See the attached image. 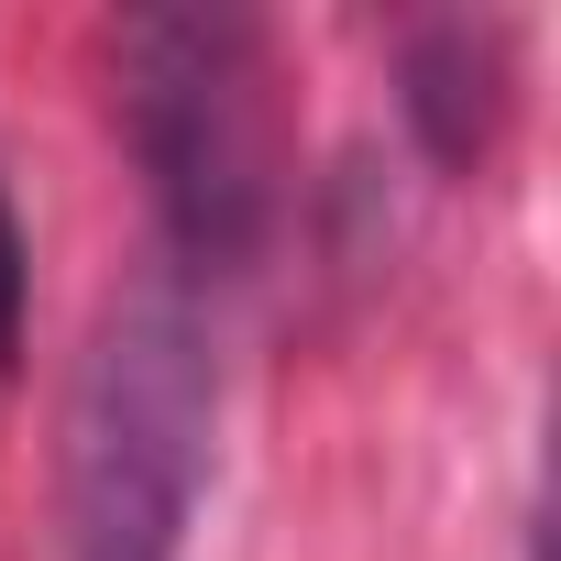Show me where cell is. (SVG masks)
I'll return each instance as SVG.
<instances>
[{"instance_id":"1","label":"cell","mask_w":561,"mask_h":561,"mask_svg":"<svg viewBox=\"0 0 561 561\" xmlns=\"http://www.w3.org/2000/svg\"><path fill=\"white\" fill-rule=\"evenodd\" d=\"M209 473V353L176 287L122 298L89 331L67 408V561H187Z\"/></svg>"},{"instance_id":"2","label":"cell","mask_w":561,"mask_h":561,"mask_svg":"<svg viewBox=\"0 0 561 561\" xmlns=\"http://www.w3.org/2000/svg\"><path fill=\"white\" fill-rule=\"evenodd\" d=\"M122 111L154 176V220L198 275H242L275 209L264 133V34L231 12H133L122 23Z\"/></svg>"},{"instance_id":"3","label":"cell","mask_w":561,"mask_h":561,"mask_svg":"<svg viewBox=\"0 0 561 561\" xmlns=\"http://www.w3.org/2000/svg\"><path fill=\"white\" fill-rule=\"evenodd\" d=\"M495 111H506V34L495 23H430L408 45V122L440 165H473L495 144Z\"/></svg>"},{"instance_id":"4","label":"cell","mask_w":561,"mask_h":561,"mask_svg":"<svg viewBox=\"0 0 561 561\" xmlns=\"http://www.w3.org/2000/svg\"><path fill=\"white\" fill-rule=\"evenodd\" d=\"M23 320H34V242H23L12 198H0V375L23 364Z\"/></svg>"}]
</instances>
